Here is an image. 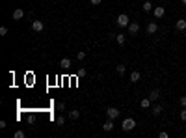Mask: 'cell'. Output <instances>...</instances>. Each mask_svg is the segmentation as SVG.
Returning a JSON list of instances; mask_svg holds the SVG:
<instances>
[{"mask_svg":"<svg viewBox=\"0 0 186 138\" xmlns=\"http://www.w3.org/2000/svg\"><path fill=\"white\" fill-rule=\"evenodd\" d=\"M117 26H121V28H125V26H128L130 24V19H128V15H125V13H121V15H117Z\"/></svg>","mask_w":186,"mask_h":138,"instance_id":"cell-1","label":"cell"},{"mask_svg":"<svg viewBox=\"0 0 186 138\" xmlns=\"http://www.w3.org/2000/svg\"><path fill=\"white\" fill-rule=\"evenodd\" d=\"M134 127H136V121H134V120H132V117H127V120H125V121H123V125H121V129H123V131H127V132H128V131H132V129H134Z\"/></svg>","mask_w":186,"mask_h":138,"instance_id":"cell-2","label":"cell"},{"mask_svg":"<svg viewBox=\"0 0 186 138\" xmlns=\"http://www.w3.org/2000/svg\"><path fill=\"white\" fill-rule=\"evenodd\" d=\"M106 116L110 120H115V117H119V110L115 106H110V108H106Z\"/></svg>","mask_w":186,"mask_h":138,"instance_id":"cell-3","label":"cell"},{"mask_svg":"<svg viewBox=\"0 0 186 138\" xmlns=\"http://www.w3.org/2000/svg\"><path fill=\"white\" fill-rule=\"evenodd\" d=\"M153 13H154V17H157V19H162L164 15H166V9L162 6H157V8L153 9Z\"/></svg>","mask_w":186,"mask_h":138,"instance_id":"cell-4","label":"cell"},{"mask_svg":"<svg viewBox=\"0 0 186 138\" xmlns=\"http://www.w3.org/2000/svg\"><path fill=\"white\" fill-rule=\"evenodd\" d=\"M43 28H45L43 21H34V23H32V30H34V32H41Z\"/></svg>","mask_w":186,"mask_h":138,"instance_id":"cell-5","label":"cell"},{"mask_svg":"<svg viewBox=\"0 0 186 138\" xmlns=\"http://www.w3.org/2000/svg\"><path fill=\"white\" fill-rule=\"evenodd\" d=\"M157 32H158V24L154 23V21L149 23V24H147V34H157Z\"/></svg>","mask_w":186,"mask_h":138,"instance_id":"cell-6","label":"cell"},{"mask_svg":"<svg viewBox=\"0 0 186 138\" xmlns=\"http://www.w3.org/2000/svg\"><path fill=\"white\" fill-rule=\"evenodd\" d=\"M114 129V120H110V117H108V120L106 121H104V123H102V131H112Z\"/></svg>","mask_w":186,"mask_h":138,"instance_id":"cell-7","label":"cell"},{"mask_svg":"<svg viewBox=\"0 0 186 138\" xmlns=\"http://www.w3.org/2000/svg\"><path fill=\"white\" fill-rule=\"evenodd\" d=\"M22 17H24V11H22L21 8H17V9L13 11V21H21Z\"/></svg>","mask_w":186,"mask_h":138,"instance_id":"cell-8","label":"cell"},{"mask_svg":"<svg viewBox=\"0 0 186 138\" xmlns=\"http://www.w3.org/2000/svg\"><path fill=\"white\" fill-rule=\"evenodd\" d=\"M127 28H128L130 34H138V32H140V24H138V23H130Z\"/></svg>","mask_w":186,"mask_h":138,"instance_id":"cell-9","label":"cell"},{"mask_svg":"<svg viewBox=\"0 0 186 138\" xmlns=\"http://www.w3.org/2000/svg\"><path fill=\"white\" fill-rule=\"evenodd\" d=\"M175 28L180 30V32H182V30H186V19H179V21L175 23Z\"/></svg>","mask_w":186,"mask_h":138,"instance_id":"cell-10","label":"cell"},{"mask_svg":"<svg viewBox=\"0 0 186 138\" xmlns=\"http://www.w3.org/2000/svg\"><path fill=\"white\" fill-rule=\"evenodd\" d=\"M140 79H142V73H140V71H132V73H130V82H138Z\"/></svg>","mask_w":186,"mask_h":138,"instance_id":"cell-11","label":"cell"},{"mask_svg":"<svg viewBox=\"0 0 186 138\" xmlns=\"http://www.w3.org/2000/svg\"><path fill=\"white\" fill-rule=\"evenodd\" d=\"M115 41H117V45H125V41H127L125 34H115Z\"/></svg>","mask_w":186,"mask_h":138,"instance_id":"cell-12","label":"cell"},{"mask_svg":"<svg viewBox=\"0 0 186 138\" xmlns=\"http://www.w3.org/2000/svg\"><path fill=\"white\" fill-rule=\"evenodd\" d=\"M60 65H62L63 69H67V67H71V60L69 58H62V62H60Z\"/></svg>","mask_w":186,"mask_h":138,"instance_id":"cell-13","label":"cell"},{"mask_svg":"<svg viewBox=\"0 0 186 138\" xmlns=\"http://www.w3.org/2000/svg\"><path fill=\"white\" fill-rule=\"evenodd\" d=\"M153 9H154V8H153V4H151V2H149V0H147V2H143V11H145V13H149V11H153Z\"/></svg>","mask_w":186,"mask_h":138,"instance_id":"cell-14","label":"cell"},{"mask_svg":"<svg viewBox=\"0 0 186 138\" xmlns=\"http://www.w3.org/2000/svg\"><path fill=\"white\" fill-rule=\"evenodd\" d=\"M158 97H160V91H158V90H153V91L149 93V99H151V101H157Z\"/></svg>","mask_w":186,"mask_h":138,"instance_id":"cell-15","label":"cell"},{"mask_svg":"<svg viewBox=\"0 0 186 138\" xmlns=\"http://www.w3.org/2000/svg\"><path fill=\"white\" fill-rule=\"evenodd\" d=\"M151 103H153V101H151L149 97H145V99H142V103H140V105H142V108H149Z\"/></svg>","mask_w":186,"mask_h":138,"instance_id":"cell-16","label":"cell"},{"mask_svg":"<svg viewBox=\"0 0 186 138\" xmlns=\"http://www.w3.org/2000/svg\"><path fill=\"white\" fill-rule=\"evenodd\" d=\"M162 106H160V105H154L153 106V116H160V114H162Z\"/></svg>","mask_w":186,"mask_h":138,"instance_id":"cell-17","label":"cell"},{"mask_svg":"<svg viewBox=\"0 0 186 138\" xmlns=\"http://www.w3.org/2000/svg\"><path fill=\"white\" fill-rule=\"evenodd\" d=\"M115 71H117V75H125L127 67H125V64H119V65H115Z\"/></svg>","mask_w":186,"mask_h":138,"instance_id":"cell-18","label":"cell"},{"mask_svg":"<svg viewBox=\"0 0 186 138\" xmlns=\"http://www.w3.org/2000/svg\"><path fill=\"white\" fill-rule=\"evenodd\" d=\"M69 117H71V120H78V117H80V112H78V110H69Z\"/></svg>","mask_w":186,"mask_h":138,"instance_id":"cell-19","label":"cell"},{"mask_svg":"<svg viewBox=\"0 0 186 138\" xmlns=\"http://www.w3.org/2000/svg\"><path fill=\"white\" fill-rule=\"evenodd\" d=\"M63 123H65V117H62V116H60V117H56V125H58V127H62Z\"/></svg>","mask_w":186,"mask_h":138,"instance_id":"cell-20","label":"cell"},{"mask_svg":"<svg viewBox=\"0 0 186 138\" xmlns=\"http://www.w3.org/2000/svg\"><path fill=\"white\" fill-rule=\"evenodd\" d=\"M179 103H180V106H182V108H186V95H182L179 99Z\"/></svg>","mask_w":186,"mask_h":138,"instance_id":"cell-21","label":"cell"},{"mask_svg":"<svg viewBox=\"0 0 186 138\" xmlns=\"http://www.w3.org/2000/svg\"><path fill=\"white\" fill-rule=\"evenodd\" d=\"M77 58H78V60H84V58H86V52H84V50H80V52L77 54Z\"/></svg>","mask_w":186,"mask_h":138,"instance_id":"cell-22","label":"cell"},{"mask_svg":"<svg viewBox=\"0 0 186 138\" xmlns=\"http://www.w3.org/2000/svg\"><path fill=\"white\" fill-rule=\"evenodd\" d=\"M77 75H78V76H84V75H86V69H84V67H80V69L77 71Z\"/></svg>","mask_w":186,"mask_h":138,"instance_id":"cell-23","label":"cell"},{"mask_svg":"<svg viewBox=\"0 0 186 138\" xmlns=\"http://www.w3.org/2000/svg\"><path fill=\"white\" fill-rule=\"evenodd\" d=\"M24 136H26V134H24L22 131H17V132H15V138H24Z\"/></svg>","mask_w":186,"mask_h":138,"instance_id":"cell-24","label":"cell"},{"mask_svg":"<svg viewBox=\"0 0 186 138\" xmlns=\"http://www.w3.org/2000/svg\"><path fill=\"white\" fill-rule=\"evenodd\" d=\"M179 116H180V120H182V121H186V110H180Z\"/></svg>","mask_w":186,"mask_h":138,"instance_id":"cell-25","label":"cell"},{"mask_svg":"<svg viewBox=\"0 0 186 138\" xmlns=\"http://www.w3.org/2000/svg\"><path fill=\"white\" fill-rule=\"evenodd\" d=\"M6 34H8V28L2 26V28H0V35H6Z\"/></svg>","mask_w":186,"mask_h":138,"instance_id":"cell-26","label":"cell"},{"mask_svg":"<svg viewBox=\"0 0 186 138\" xmlns=\"http://www.w3.org/2000/svg\"><path fill=\"white\" fill-rule=\"evenodd\" d=\"M6 127H8V123H6V121L2 120V121H0V129H6Z\"/></svg>","mask_w":186,"mask_h":138,"instance_id":"cell-27","label":"cell"},{"mask_svg":"<svg viewBox=\"0 0 186 138\" xmlns=\"http://www.w3.org/2000/svg\"><path fill=\"white\" fill-rule=\"evenodd\" d=\"M58 110H65V105L63 103H58Z\"/></svg>","mask_w":186,"mask_h":138,"instance_id":"cell-28","label":"cell"},{"mask_svg":"<svg viewBox=\"0 0 186 138\" xmlns=\"http://www.w3.org/2000/svg\"><path fill=\"white\" fill-rule=\"evenodd\" d=\"M89 2H91L93 6H99V4H100V0H89Z\"/></svg>","mask_w":186,"mask_h":138,"instance_id":"cell-29","label":"cell"},{"mask_svg":"<svg viewBox=\"0 0 186 138\" xmlns=\"http://www.w3.org/2000/svg\"><path fill=\"white\" fill-rule=\"evenodd\" d=\"M180 2H182V4H184V6H186V0H180Z\"/></svg>","mask_w":186,"mask_h":138,"instance_id":"cell-30","label":"cell"}]
</instances>
